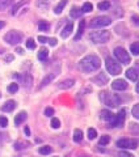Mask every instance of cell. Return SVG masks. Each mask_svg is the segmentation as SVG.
Here are the masks:
<instances>
[{
	"mask_svg": "<svg viewBox=\"0 0 139 157\" xmlns=\"http://www.w3.org/2000/svg\"><path fill=\"white\" fill-rule=\"evenodd\" d=\"M54 114V109L53 107H46V109H45V115L46 117H51Z\"/></svg>",
	"mask_w": 139,
	"mask_h": 157,
	"instance_id": "7bdbcfd3",
	"label": "cell"
},
{
	"mask_svg": "<svg viewBox=\"0 0 139 157\" xmlns=\"http://www.w3.org/2000/svg\"><path fill=\"white\" fill-rule=\"evenodd\" d=\"M51 147H49V145H43L39 148V153L41 155H49V153H51Z\"/></svg>",
	"mask_w": 139,
	"mask_h": 157,
	"instance_id": "f1b7e54d",
	"label": "cell"
},
{
	"mask_svg": "<svg viewBox=\"0 0 139 157\" xmlns=\"http://www.w3.org/2000/svg\"><path fill=\"white\" fill-rule=\"evenodd\" d=\"M137 92L139 93V81H138V84H137Z\"/></svg>",
	"mask_w": 139,
	"mask_h": 157,
	"instance_id": "816d5d0a",
	"label": "cell"
},
{
	"mask_svg": "<svg viewBox=\"0 0 139 157\" xmlns=\"http://www.w3.org/2000/svg\"><path fill=\"white\" fill-rule=\"evenodd\" d=\"M130 51L133 52V55H139V42H134V43H131Z\"/></svg>",
	"mask_w": 139,
	"mask_h": 157,
	"instance_id": "4316f807",
	"label": "cell"
},
{
	"mask_svg": "<svg viewBox=\"0 0 139 157\" xmlns=\"http://www.w3.org/2000/svg\"><path fill=\"white\" fill-rule=\"evenodd\" d=\"M57 42H58V41H57L55 38H49V42H47V43H50L51 46H57Z\"/></svg>",
	"mask_w": 139,
	"mask_h": 157,
	"instance_id": "bcb514c9",
	"label": "cell"
},
{
	"mask_svg": "<svg viewBox=\"0 0 139 157\" xmlns=\"http://www.w3.org/2000/svg\"><path fill=\"white\" fill-rule=\"evenodd\" d=\"M17 90H18V84H16V82H12V84H9V86H8V92L16 93Z\"/></svg>",
	"mask_w": 139,
	"mask_h": 157,
	"instance_id": "d590c367",
	"label": "cell"
},
{
	"mask_svg": "<svg viewBox=\"0 0 139 157\" xmlns=\"http://www.w3.org/2000/svg\"><path fill=\"white\" fill-rule=\"evenodd\" d=\"M118 157H135V156H133L131 153H129L126 151H121L120 153H118Z\"/></svg>",
	"mask_w": 139,
	"mask_h": 157,
	"instance_id": "60d3db41",
	"label": "cell"
},
{
	"mask_svg": "<svg viewBox=\"0 0 139 157\" xmlns=\"http://www.w3.org/2000/svg\"><path fill=\"white\" fill-rule=\"evenodd\" d=\"M114 14H116L117 17H122L123 16V11L121 8H116V11H114Z\"/></svg>",
	"mask_w": 139,
	"mask_h": 157,
	"instance_id": "ee69618b",
	"label": "cell"
},
{
	"mask_svg": "<svg viewBox=\"0 0 139 157\" xmlns=\"http://www.w3.org/2000/svg\"><path fill=\"white\" fill-rule=\"evenodd\" d=\"M109 141H110V137H109L108 135H104V136H101V139H100L98 143H100V145H106Z\"/></svg>",
	"mask_w": 139,
	"mask_h": 157,
	"instance_id": "8d00e7d4",
	"label": "cell"
},
{
	"mask_svg": "<svg viewBox=\"0 0 139 157\" xmlns=\"http://www.w3.org/2000/svg\"><path fill=\"white\" fill-rule=\"evenodd\" d=\"M26 47L29 48V50H34V48H36V42H34V39H32V38L28 39L26 41Z\"/></svg>",
	"mask_w": 139,
	"mask_h": 157,
	"instance_id": "836d02e7",
	"label": "cell"
},
{
	"mask_svg": "<svg viewBox=\"0 0 139 157\" xmlns=\"http://www.w3.org/2000/svg\"><path fill=\"white\" fill-rule=\"evenodd\" d=\"M24 132H25V135H26V136H30V128H29V127H25Z\"/></svg>",
	"mask_w": 139,
	"mask_h": 157,
	"instance_id": "c3c4849f",
	"label": "cell"
},
{
	"mask_svg": "<svg viewBox=\"0 0 139 157\" xmlns=\"http://www.w3.org/2000/svg\"><path fill=\"white\" fill-rule=\"evenodd\" d=\"M66 4H67V0H62L61 3L58 4V6L54 8V12H55V14H59V13H62V11H63V8L66 7Z\"/></svg>",
	"mask_w": 139,
	"mask_h": 157,
	"instance_id": "7402d4cb",
	"label": "cell"
},
{
	"mask_svg": "<svg viewBox=\"0 0 139 157\" xmlns=\"http://www.w3.org/2000/svg\"><path fill=\"white\" fill-rule=\"evenodd\" d=\"M112 88L114 90H125L127 88V82L125 80H122V78H117V80H114L112 82Z\"/></svg>",
	"mask_w": 139,
	"mask_h": 157,
	"instance_id": "30bf717a",
	"label": "cell"
},
{
	"mask_svg": "<svg viewBox=\"0 0 139 157\" xmlns=\"http://www.w3.org/2000/svg\"><path fill=\"white\" fill-rule=\"evenodd\" d=\"M93 9V6L89 2H87V3H84L83 4V8H81V12H85V13H88V12H91Z\"/></svg>",
	"mask_w": 139,
	"mask_h": 157,
	"instance_id": "f546056e",
	"label": "cell"
},
{
	"mask_svg": "<svg viewBox=\"0 0 139 157\" xmlns=\"http://www.w3.org/2000/svg\"><path fill=\"white\" fill-rule=\"evenodd\" d=\"M100 118L102 121H106V122H110L113 121V118H114V114L112 111H109V110H102L100 113Z\"/></svg>",
	"mask_w": 139,
	"mask_h": 157,
	"instance_id": "2e32d148",
	"label": "cell"
},
{
	"mask_svg": "<svg viewBox=\"0 0 139 157\" xmlns=\"http://www.w3.org/2000/svg\"><path fill=\"white\" fill-rule=\"evenodd\" d=\"M6 62H12L13 60V55H6Z\"/></svg>",
	"mask_w": 139,
	"mask_h": 157,
	"instance_id": "7dc6e473",
	"label": "cell"
},
{
	"mask_svg": "<svg viewBox=\"0 0 139 157\" xmlns=\"http://www.w3.org/2000/svg\"><path fill=\"white\" fill-rule=\"evenodd\" d=\"M25 147H28L26 143H22V141H18V143L14 144V149H24Z\"/></svg>",
	"mask_w": 139,
	"mask_h": 157,
	"instance_id": "f35d334b",
	"label": "cell"
},
{
	"mask_svg": "<svg viewBox=\"0 0 139 157\" xmlns=\"http://www.w3.org/2000/svg\"><path fill=\"white\" fill-rule=\"evenodd\" d=\"M38 41L41 42V43H47L49 42V38L47 37H43V36H39L38 37Z\"/></svg>",
	"mask_w": 139,
	"mask_h": 157,
	"instance_id": "f6af8a7d",
	"label": "cell"
},
{
	"mask_svg": "<svg viewBox=\"0 0 139 157\" xmlns=\"http://www.w3.org/2000/svg\"><path fill=\"white\" fill-rule=\"evenodd\" d=\"M14 107H16V102H14L13 100H9V101H7L6 104H4V105L2 106V110H3V111L9 113V111L14 110Z\"/></svg>",
	"mask_w": 139,
	"mask_h": 157,
	"instance_id": "9a60e30c",
	"label": "cell"
},
{
	"mask_svg": "<svg viewBox=\"0 0 139 157\" xmlns=\"http://www.w3.org/2000/svg\"><path fill=\"white\" fill-rule=\"evenodd\" d=\"M38 28H39V30H41V32H47L49 28H50V25H49L47 21H39Z\"/></svg>",
	"mask_w": 139,
	"mask_h": 157,
	"instance_id": "83f0119b",
	"label": "cell"
},
{
	"mask_svg": "<svg viewBox=\"0 0 139 157\" xmlns=\"http://www.w3.org/2000/svg\"><path fill=\"white\" fill-rule=\"evenodd\" d=\"M96 137H97V131L95 128H89L88 130V139L93 140V139H96Z\"/></svg>",
	"mask_w": 139,
	"mask_h": 157,
	"instance_id": "4dcf8cb0",
	"label": "cell"
},
{
	"mask_svg": "<svg viewBox=\"0 0 139 157\" xmlns=\"http://www.w3.org/2000/svg\"><path fill=\"white\" fill-rule=\"evenodd\" d=\"M138 6H139V3H138Z\"/></svg>",
	"mask_w": 139,
	"mask_h": 157,
	"instance_id": "f5cc1de1",
	"label": "cell"
},
{
	"mask_svg": "<svg viewBox=\"0 0 139 157\" xmlns=\"http://www.w3.org/2000/svg\"><path fill=\"white\" fill-rule=\"evenodd\" d=\"M47 56H49V50L47 48H41V50L38 51V55H37V58H38V60H41V62H45L47 59Z\"/></svg>",
	"mask_w": 139,
	"mask_h": 157,
	"instance_id": "ffe728a7",
	"label": "cell"
},
{
	"mask_svg": "<svg viewBox=\"0 0 139 157\" xmlns=\"http://www.w3.org/2000/svg\"><path fill=\"white\" fill-rule=\"evenodd\" d=\"M70 14H71V17H80V14H81V11H80V9H77L76 7H73L72 9H71V13H70Z\"/></svg>",
	"mask_w": 139,
	"mask_h": 157,
	"instance_id": "d6a6232c",
	"label": "cell"
},
{
	"mask_svg": "<svg viewBox=\"0 0 139 157\" xmlns=\"http://www.w3.org/2000/svg\"><path fill=\"white\" fill-rule=\"evenodd\" d=\"M13 2H14V0H0V11H4V9H7Z\"/></svg>",
	"mask_w": 139,
	"mask_h": 157,
	"instance_id": "cb8c5ba5",
	"label": "cell"
},
{
	"mask_svg": "<svg viewBox=\"0 0 139 157\" xmlns=\"http://www.w3.org/2000/svg\"><path fill=\"white\" fill-rule=\"evenodd\" d=\"M97 7L100 11H108V9L112 7V3L110 2H101V3H98Z\"/></svg>",
	"mask_w": 139,
	"mask_h": 157,
	"instance_id": "d4e9b609",
	"label": "cell"
},
{
	"mask_svg": "<svg viewBox=\"0 0 139 157\" xmlns=\"http://www.w3.org/2000/svg\"><path fill=\"white\" fill-rule=\"evenodd\" d=\"M117 147L121 149H135L138 141L135 139H120L117 141Z\"/></svg>",
	"mask_w": 139,
	"mask_h": 157,
	"instance_id": "ba28073f",
	"label": "cell"
},
{
	"mask_svg": "<svg viewBox=\"0 0 139 157\" xmlns=\"http://www.w3.org/2000/svg\"><path fill=\"white\" fill-rule=\"evenodd\" d=\"M4 26H6V22H4V21H2V20H0V29H3Z\"/></svg>",
	"mask_w": 139,
	"mask_h": 157,
	"instance_id": "681fc988",
	"label": "cell"
},
{
	"mask_svg": "<svg viewBox=\"0 0 139 157\" xmlns=\"http://www.w3.org/2000/svg\"><path fill=\"white\" fill-rule=\"evenodd\" d=\"M26 118H28V114H26L25 111L18 113V114L16 115V118H14V124H16V126H20L21 123H24V122L26 121Z\"/></svg>",
	"mask_w": 139,
	"mask_h": 157,
	"instance_id": "5bb4252c",
	"label": "cell"
},
{
	"mask_svg": "<svg viewBox=\"0 0 139 157\" xmlns=\"http://www.w3.org/2000/svg\"><path fill=\"white\" fill-rule=\"evenodd\" d=\"M125 118H126V110L122 109L120 113H118L117 115H114L113 121H110V124H109V127H121L123 124V122H125Z\"/></svg>",
	"mask_w": 139,
	"mask_h": 157,
	"instance_id": "9c48e42d",
	"label": "cell"
},
{
	"mask_svg": "<svg viewBox=\"0 0 139 157\" xmlns=\"http://www.w3.org/2000/svg\"><path fill=\"white\" fill-rule=\"evenodd\" d=\"M131 113H133V117H134V118H137V119H139V104L134 105Z\"/></svg>",
	"mask_w": 139,
	"mask_h": 157,
	"instance_id": "e575fe53",
	"label": "cell"
},
{
	"mask_svg": "<svg viewBox=\"0 0 139 157\" xmlns=\"http://www.w3.org/2000/svg\"><path fill=\"white\" fill-rule=\"evenodd\" d=\"M16 52H18V54H24V50H22V48H21V47H18V48H17V50H16Z\"/></svg>",
	"mask_w": 139,
	"mask_h": 157,
	"instance_id": "f907efd6",
	"label": "cell"
},
{
	"mask_svg": "<svg viewBox=\"0 0 139 157\" xmlns=\"http://www.w3.org/2000/svg\"><path fill=\"white\" fill-rule=\"evenodd\" d=\"M92 81L95 82V84H97V85H105V84H108V76L105 75V73H98L97 76H95L92 78Z\"/></svg>",
	"mask_w": 139,
	"mask_h": 157,
	"instance_id": "8fae6325",
	"label": "cell"
},
{
	"mask_svg": "<svg viewBox=\"0 0 139 157\" xmlns=\"http://www.w3.org/2000/svg\"><path fill=\"white\" fill-rule=\"evenodd\" d=\"M100 98L102 100V102L105 104L106 106H109V107H118L120 106V97L118 96H116V94H109V93H106V92H104V93H101V96H100Z\"/></svg>",
	"mask_w": 139,
	"mask_h": 157,
	"instance_id": "277c9868",
	"label": "cell"
},
{
	"mask_svg": "<svg viewBox=\"0 0 139 157\" xmlns=\"http://www.w3.org/2000/svg\"><path fill=\"white\" fill-rule=\"evenodd\" d=\"M73 84H75V80H73V78H67V80L59 82L58 88L59 89H70V88L73 86Z\"/></svg>",
	"mask_w": 139,
	"mask_h": 157,
	"instance_id": "7c38bea8",
	"label": "cell"
},
{
	"mask_svg": "<svg viewBox=\"0 0 139 157\" xmlns=\"http://www.w3.org/2000/svg\"><path fill=\"white\" fill-rule=\"evenodd\" d=\"M105 66H106V71L109 73H112V75H120V73L122 72V66L120 64V62H117L116 59H113L110 56L106 58L105 60Z\"/></svg>",
	"mask_w": 139,
	"mask_h": 157,
	"instance_id": "7a4b0ae2",
	"label": "cell"
},
{
	"mask_svg": "<svg viewBox=\"0 0 139 157\" xmlns=\"http://www.w3.org/2000/svg\"><path fill=\"white\" fill-rule=\"evenodd\" d=\"M89 38L93 43H106L110 39V32L108 30H100V32H93L89 34Z\"/></svg>",
	"mask_w": 139,
	"mask_h": 157,
	"instance_id": "3957f363",
	"label": "cell"
},
{
	"mask_svg": "<svg viewBox=\"0 0 139 157\" xmlns=\"http://www.w3.org/2000/svg\"><path fill=\"white\" fill-rule=\"evenodd\" d=\"M55 76H57V73H55V72L49 73V75L42 80V82H41V85H39V88H43V86H46L47 84H50V82L54 80V77H55Z\"/></svg>",
	"mask_w": 139,
	"mask_h": 157,
	"instance_id": "ac0fdd59",
	"label": "cell"
},
{
	"mask_svg": "<svg viewBox=\"0 0 139 157\" xmlns=\"http://www.w3.org/2000/svg\"><path fill=\"white\" fill-rule=\"evenodd\" d=\"M114 56L117 58V60L122 63V64H129L130 63V55L123 47H116L114 48Z\"/></svg>",
	"mask_w": 139,
	"mask_h": 157,
	"instance_id": "8992f818",
	"label": "cell"
},
{
	"mask_svg": "<svg viewBox=\"0 0 139 157\" xmlns=\"http://www.w3.org/2000/svg\"><path fill=\"white\" fill-rule=\"evenodd\" d=\"M72 30H73V22H68L67 25L63 28V30L61 32V37L62 38H67L70 34L72 33Z\"/></svg>",
	"mask_w": 139,
	"mask_h": 157,
	"instance_id": "4fadbf2b",
	"label": "cell"
},
{
	"mask_svg": "<svg viewBox=\"0 0 139 157\" xmlns=\"http://www.w3.org/2000/svg\"><path fill=\"white\" fill-rule=\"evenodd\" d=\"M0 126L2 127H7L8 126V119L6 117H0Z\"/></svg>",
	"mask_w": 139,
	"mask_h": 157,
	"instance_id": "b9f144b4",
	"label": "cell"
},
{
	"mask_svg": "<svg viewBox=\"0 0 139 157\" xmlns=\"http://www.w3.org/2000/svg\"><path fill=\"white\" fill-rule=\"evenodd\" d=\"M22 39V34L18 30H11L8 32L6 36H4V41H6L8 45H18Z\"/></svg>",
	"mask_w": 139,
	"mask_h": 157,
	"instance_id": "5b68a950",
	"label": "cell"
},
{
	"mask_svg": "<svg viewBox=\"0 0 139 157\" xmlns=\"http://www.w3.org/2000/svg\"><path fill=\"white\" fill-rule=\"evenodd\" d=\"M84 28H85V21H84V20H81V21H80V24H79V30H77L76 36H75V39H76V41H77V39H80V37L83 36Z\"/></svg>",
	"mask_w": 139,
	"mask_h": 157,
	"instance_id": "44dd1931",
	"label": "cell"
},
{
	"mask_svg": "<svg viewBox=\"0 0 139 157\" xmlns=\"http://www.w3.org/2000/svg\"><path fill=\"white\" fill-rule=\"evenodd\" d=\"M28 3H29V0H21V2H18L16 6L12 8V12H11V13H12V16H16V14L18 13L20 9H21V8L25 6V4H28Z\"/></svg>",
	"mask_w": 139,
	"mask_h": 157,
	"instance_id": "e0dca14e",
	"label": "cell"
},
{
	"mask_svg": "<svg viewBox=\"0 0 139 157\" xmlns=\"http://www.w3.org/2000/svg\"><path fill=\"white\" fill-rule=\"evenodd\" d=\"M37 7L41 8V9H47L49 8V3L46 0H38L37 2Z\"/></svg>",
	"mask_w": 139,
	"mask_h": 157,
	"instance_id": "1f68e13d",
	"label": "cell"
},
{
	"mask_svg": "<svg viewBox=\"0 0 139 157\" xmlns=\"http://www.w3.org/2000/svg\"><path fill=\"white\" fill-rule=\"evenodd\" d=\"M32 81H33L32 76L29 75V73H25V76H24V86H25V88H29V86L32 85Z\"/></svg>",
	"mask_w": 139,
	"mask_h": 157,
	"instance_id": "484cf974",
	"label": "cell"
},
{
	"mask_svg": "<svg viewBox=\"0 0 139 157\" xmlns=\"http://www.w3.org/2000/svg\"><path fill=\"white\" fill-rule=\"evenodd\" d=\"M73 140L76 141V143H80V141L83 140V131L81 130H75V132H73Z\"/></svg>",
	"mask_w": 139,
	"mask_h": 157,
	"instance_id": "603a6c76",
	"label": "cell"
},
{
	"mask_svg": "<svg viewBox=\"0 0 139 157\" xmlns=\"http://www.w3.org/2000/svg\"><path fill=\"white\" fill-rule=\"evenodd\" d=\"M126 77L131 81L138 80V71L135 70V68H130V70L126 71Z\"/></svg>",
	"mask_w": 139,
	"mask_h": 157,
	"instance_id": "d6986e66",
	"label": "cell"
},
{
	"mask_svg": "<svg viewBox=\"0 0 139 157\" xmlns=\"http://www.w3.org/2000/svg\"><path fill=\"white\" fill-rule=\"evenodd\" d=\"M112 24V18L108 17V16H98L95 17L89 22V26L91 28H104V26H108Z\"/></svg>",
	"mask_w": 139,
	"mask_h": 157,
	"instance_id": "52a82bcc",
	"label": "cell"
},
{
	"mask_svg": "<svg viewBox=\"0 0 139 157\" xmlns=\"http://www.w3.org/2000/svg\"><path fill=\"white\" fill-rule=\"evenodd\" d=\"M79 67L84 72H95L101 67V60L97 55H87L79 62Z\"/></svg>",
	"mask_w": 139,
	"mask_h": 157,
	"instance_id": "6da1fadb",
	"label": "cell"
},
{
	"mask_svg": "<svg viewBox=\"0 0 139 157\" xmlns=\"http://www.w3.org/2000/svg\"><path fill=\"white\" fill-rule=\"evenodd\" d=\"M51 127H53V128H55V130L61 127V122H59L58 118H53V119H51Z\"/></svg>",
	"mask_w": 139,
	"mask_h": 157,
	"instance_id": "74e56055",
	"label": "cell"
},
{
	"mask_svg": "<svg viewBox=\"0 0 139 157\" xmlns=\"http://www.w3.org/2000/svg\"><path fill=\"white\" fill-rule=\"evenodd\" d=\"M131 21H133V24L135 26H139V16H138V14H133V16H131Z\"/></svg>",
	"mask_w": 139,
	"mask_h": 157,
	"instance_id": "ab89813d",
	"label": "cell"
}]
</instances>
